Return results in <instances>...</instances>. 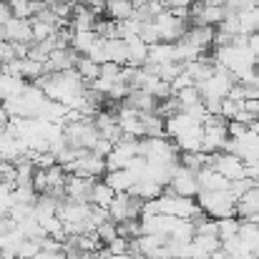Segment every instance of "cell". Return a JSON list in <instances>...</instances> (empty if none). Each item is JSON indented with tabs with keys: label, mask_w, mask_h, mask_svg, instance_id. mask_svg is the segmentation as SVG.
I'll use <instances>...</instances> for the list:
<instances>
[{
	"label": "cell",
	"mask_w": 259,
	"mask_h": 259,
	"mask_svg": "<svg viewBox=\"0 0 259 259\" xmlns=\"http://www.w3.org/2000/svg\"><path fill=\"white\" fill-rule=\"evenodd\" d=\"M196 204L209 219H217V222L237 217V199L227 189L224 191H199L196 194Z\"/></svg>",
	"instance_id": "obj_1"
},
{
	"label": "cell",
	"mask_w": 259,
	"mask_h": 259,
	"mask_svg": "<svg viewBox=\"0 0 259 259\" xmlns=\"http://www.w3.org/2000/svg\"><path fill=\"white\" fill-rule=\"evenodd\" d=\"M139 156H144L146 164H161V166L179 161L176 146H171L166 139H151V136L139 139Z\"/></svg>",
	"instance_id": "obj_2"
},
{
	"label": "cell",
	"mask_w": 259,
	"mask_h": 259,
	"mask_svg": "<svg viewBox=\"0 0 259 259\" xmlns=\"http://www.w3.org/2000/svg\"><path fill=\"white\" fill-rule=\"evenodd\" d=\"M98 131L93 126V118H83V121H76V123H66L63 126V141L66 146L71 149H88L98 141Z\"/></svg>",
	"instance_id": "obj_3"
},
{
	"label": "cell",
	"mask_w": 259,
	"mask_h": 259,
	"mask_svg": "<svg viewBox=\"0 0 259 259\" xmlns=\"http://www.w3.org/2000/svg\"><path fill=\"white\" fill-rule=\"evenodd\" d=\"M156 206H159V214H166V217H176V219H191L196 217L201 209L196 204V199H186V196H176L171 191H164V196L156 199Z\"/></svg>",
	"instance_id": "obj_4"
},
{
	"label": "cell",
	"mask_w": 259,
	"mask_h": 259,
	"mask_svg": "<svg viewBox=\"0 0 259 259\" xmlns=\"http://www.w3.org/2000/svg\"><path fill=\"white\" fill-rule=\"evenodd\" d=\"M154 25H156V33H159V43H176L184 38V33L189 30L186 20L176 18L171 10H161L156 18H154Z\"/></svg>",
	"instance_id": "obj_5"
},
{
	"label": "cell",
	"mask_w": 259,
	"mask_h": 259,
	"mask_svg": "<svg viewBox=\"0 0 259 259\" xmlns=\"http://www.w3.org/2000/svg\"><path fill=\"white\" fill-rule=\"evenodd\" d=\"M141 206H144V199H139L134 194H116L113 204L108 206V219L113 224L136 219V217H141Z\"/></svg>",
	"instance_id": "obj_6"
},
{
	"label": "cell",
	"mask_w": 259,
	"mask_h": 259,
	"mask_svg": "<svg viewBox=\"0 0 259 259\" xmlns=\"http://www.w3.org/2000/svg\"><path fill=\"white\" fill-rule=\"evenodd\" d=\"M206 169H214L217 174H222L227 181H237L244 176V161L234 154H224V151H217V154H209V166Z\"/></svg>",
	"instance_id": "obj_7"
},
{
	"label": "cell",
	"mask_w": 259,
	"mask_h": 259,
	"mask_svg": "<svg viewBox=\"0 0 259 259\" xmlns=\"http://www.w3.org/2000/svg\"><path fill=\"white\" fill-rule=\"evenodd\" d=\"M164 191H171L176 196H186V199H196V194H199L196 174L189 171V169H184V166H176L171 181H169V186H166Z\"/></svg>",
	"instance_id": "obj_8"
},
{
	"label": "cell",
	"mask_w": 259,
	"mask_h": 259,
	"mask_svg": "<svg viewBox=\"0 0 259 259\" xmlns=\"http://www.w3.org/2000/svg\"><path fill=\"white\" fill-rule=\"evenodd\" d=\"M96 179H86V176H76V174H66V199L76 201V204H88L91 201V189H93Z\"/></svg>",
	"instance_id": "obj_9"
},
{
	"label": "cell",
	"mask_w": 259,
	"mask_h": 259,
	"mask_svg": "<svg viewBox=\"0 0 259 259\" xmlns=\"http://www.w3.org/2000/svg\"><path fill=\"white\" fill-rule=\"evenodd\" d=\"M5 43H33V30H30V20H20V18H10L3 25V35Z\"/></svg>",
	"instance_id": "obj_10"
},
{
	"label": "cell",
	"mask_w": 259,
	"mask_h": 259,
	"mask_svg": "<svg viewBox=\"0 0 259 259\" xmlns=\"http://www.w3.org/2000/svg\"><path fill=\"white\" fill-rule=\"evenodd\" d=\"M121 106L134 108L136 113H156L159 101H156L151 93H146V91H131V93L123 98V103H121Z\"/></svg>",
	"instance_id": "obj_11"
},
{
	"label": "cell",
	"mask_w": 259,
	"mask_h": 259,
	"mask_svg": "<svg viewBox=\"0 0 259 259\" xmlns=\"http://www.w3.org/2000/svg\"><path fill=\"white\" fill-rule=\"evenodd\" d=\"M184 40H189L199 51H206L209 46H214V28L211 25H191L184 33Z\"/></svg>",
	"instance_id": "obj_12"
},
{
	"label": "cell",
	"mask_w": 259,
	"mask_h": 259,
	"mask_svg": "<svg viewBox=\"0 0 259 259\" xmlns=\"http://www.w3.org/2000/svg\"><path fill=\"white\" fill-rule=\"evenodd\" d=\"M134 10H136V0H106V15L108 20H116V23H123V20H131L134 18Z\"/></svg>",
	"instance_id": "obj_13"
},
{
	"label": "cell",
	"mask_w": 259,
	"mask_h": 259,
	"mask_svg": "<svg viewBox=\"0 0 259 259\" xmlns=\"http://www.w3.org/2000/svg\"><path fill=\"white\" fill-rule=\"evenodd\" d=\"M196 184H199V191H224L229 186V181L222 174H217L214 169L196 171Z\"/></svg>",
	"instance_id": "obj_14"
},
{
	"label": "cell",
	"mask_w": 259,
	"mask_h": 259,
	"mask_svg": "<svg viewBox=\"0 0 259 259\" xmlns=\"http://www.w3.org/2000/svg\"><path fill=\"white\" fill-rule=\"evenodd\" d=\"M139 121H141V128H144V136H151V139H166V121L156 113H139Z\"/></svg>",
	"instance_id": "obj_15"
},
{
	"label": "cell",
	"mask_w": 259,
	"mask_h": 259,
	"mask_svg": "<svg viewBox=\"0 0 259 259\" xmlns=\"http://www.w3.org/2000/svg\"><path fill=\"white\" fill-rule=\"evenodd\" d=\"M201 139H204L201 126H191V128H186L184 134H179V136L174 139V144H176V149H181V151H201Z\"/></svg>",
	"instance_id": "obj_16"
},
{
	"label": "cell",
	"mask_w": 259,
	"mask_h": 259,
	"mask_svg": "<svg viewBox=\"0 0 259 259\" xmlns=\"http://www.w3.org/2000/svg\"><path fill=\"white\" fill-rule=\"evenodd\" d=\"M116 199V191L106 184V181H96L93 189H91V206H98V209H108Z\"/></svg>",
	"instance_id": "obj_17"
},
{
	"label": "cell",
	"mask_w": 259,
	"mask_h": 259,
	"mask_svg": "<svg viewBox=\"0 0 259 259\" xmlns=\"http://www.w3.org/2000/svg\"><path fill=\"white\" fill-rule=\"evenodd\" d=\"M106 184L116 191V194H128L131 186L136 184L134 174L128 169H121V171H106Z\"/></svg>",
	"instance_id": "obj_18"
},
{
	"label": "cell",
	"mask_w": 259,
	"mask_h": 259,
	"mask_svg": "<svg viewBox=\"0 0 259 259\" xmlns=\"http://www.w3.org/2000/svg\"><path fill=\"white\" fill-rule=\"evenodd\" d=\"M8 5H10L13 18H20V20H30L40 8H46L43 0H8Z\"/></svg>",
	"instance_id": "obj_19"
},
{
	"label": "cell",
	"mask_w": 259,
	"mask_h": 259,
	"mask_svg": "<svg viewBox=\"0 0 259 259\" xmlns=\"http://www.w3.org/2000/svg\"><path fill=\"white\" fill-rule=\"evenodd\" d=\"M146 63H151V66L176 63V61H174V43H154V46H149Z\"/></svg>",
	"instance_id": "obj_20"
},
{
	"label": "cell",
	"mask_w": 259,
	"mask_h": 259,
	"mask_svg": "<svg viewBox=\"0 0 259 259\" xmlns=\"http://www.w3.org/2000/svg\"><path fill=\"white\" fill-rule=\"evenodd\" d=\"M126 46H128V61H126V66H131V68H141V66L146 63L149 46H146L144 40H139V35H136V38H128Z\"/></svg>",
	"instance_id": "obj_21"
},
{
	"label": "cell",
	"mask_w": 259,
	"mask_h": 259,
	"mask_svg": "<svg viewBox=\"0 0 259 259\" xmlns=\"http://www.w3.org/2000/svg\"><path fill=\"white\" fill-rule=\"evenodd\" d=\"M126 61H128V46H126V40H121V38L106 40V63L126 66Z\"/></svg>",
	"instance_id": "obj_22"
},
{
	"label": "cell",
	"mask_w": 259,
	"mask_h": 259,
	"mask_svg": "<svg viewBox=\"0 0 259 259\" xmlns=\"http://www.w3.org/2000/svg\"><path fill=\"white\" fill-rule=\"evenodd\" d=\"M128 194H134V196H139V199H144V201H151V199L164 196V186H159V184H154V181H149V179H139V181L131 186Z\"/></svg>",
	"instance_id": "obj_23"
},
{
	"label": "cell",
	"mask_w": 259,
	"mask_h": 259,
	"mask_svg": "<svg viewBox=\"0 0 259 259\" xmlns=\"http://www.w3.org/2000/svg\"><path fill=\"white\" fill-rule=\"evenodd\" d=\"M96 20H98V18L76 0V5H73V15H71V20H68V23L73 25V30H93V23H96Z\"/></svg>",
	"instance_id": "obj_24"
},
{
	"label": "cell",
	"mask_w": 259,
	"mask_h": 259,
	"mask_svg": "<svg viewBox=\"0 0 259 259\" xmlns=\"http://www.w3.org/2000/svg\"><path fill=\"white\" fill-rule=\"evenodd\" d=\"M98 40V35L93 30H73L71 35V48L78 53V56H86L88 51L93 48V43Z\"/></svg>",
	"instance_id": "obj_25"
},
{
	"label": "cell",
	"mask_w": 259,
	"mask_h": 259,
	"mask_svg": "<svg viewBox=\"0 0 259 259\" xmlns=\"http://www.w3.org/2000/svg\"><path fill=\"white\" fill-rule=\"evenodd\" d=\"M181 166L189 169V171H201L209 166V154L204 151H181Z\"/></svg>",
	"instance_id": "obj_26"
},
{
	"label": "cell",
	"mask_w": 259,
	"mask_h": 259,
	"mask_svg": "<svg viewBox=\"0 0 259 259\" xmlns=\"http://www.w3.org/2000/svg\"><path fill=\"white\" fill-rule=\"evenodd\" d=\"M237 20H239V28H242V33H244V35H252V33H257V30H259V5L242 10Z\"/></svg>",
	"instance_id": "obj_27"
},
{
	"label": "cell",
	"mask_w": 259,
	"mask_h": 259,
	"mask_svg": "<svg viewBox=\"0 0 259 259\" xmlns=\"http://www.w3.org/2000/svg\"><path fill=\"white\" fill-rule=\"evenodd\" d=\"M239 224H242V222H239L237 217H229V219H219V222H217V237H219V242L237 237V234H239Z\"/></svg>",
	"instance_id": "obj_28"
},
{
	"label": "cell",
	"mask_w": 259,
	"mask_h": 259,
	"mask_svg": "<svg viewBox=\"0 0 259 259\" xmlns=\"http://www.w3.org/2000/svg\"><path fill=\"white\" fill-rule=\"evenodd\" d=\"M76 73H78L86 83H91V81L98 78V66H96L91 58H86V56H78V61H76Z\"/></svg>",
	"instance_id": "obj_29"
},
{
	"label": "cell",
	"mask_w": 259,
	"mask_h": 259,
	"mask_svg": "<svg viewBox=\"0 0 259 259\" xmlns=\"http://www.w3.org/2000/svg\"><path fill=\"white\" fill-rule=\"evenodd\" d=\"M35 199H38V191L33 186H15L13 189V201L20 206H35Z\"/></svg>",
	"instance_id": "obj_30"
},
{
	"label": "cell",
	"mask_w": 259,
	"mask_h": 259,
	"mask_svg": "<svg viewBox=\"0 0 259 259\" xmlns=\"http://www.w3.org/2000/svg\"><path fill=\"white\" fill-rule=\"evenodd\" d=\"M174 98L181 103V111H186V108H191V106H196V103L201 101V96H199L196 86H189V88L176 91V93H174Z\"/></svg>",
	"instance_id": "obj_31"
},
{
	"label": "cell",
	"mask_w": 259,
	"mask_h": 259,
	"mask_svg": "<svg viewBox=\"0 0 259 259\" xmlns=\"http://www.w3.org/2000/svg\"><path fill=\"white\" fill-rule=\"evenodd\" d=\"M40 76H43V63H35L30 58L20 61V78L23 81H38Z\"/></svg>",
	"instance_id": "obj_32"
},
{
	"label": "cell",
	"mask_w": 259,
	"mask_h": 259,
	"mask_svg": "<svg viewBox=\"0 0 259 259\" xmlns=\"http://www.w3.org/2000/svg\"><path fill=\"white\" fill-rule=\"evenodd\" d=\"M254 186H257V181H252L249 176H242V179H237V181H229L227 191H229V194H232V196H234V199L239 201V199H242V196H244L247 191H252Z\"/></svg>",
	"instance_id": "obj_33"
},
{
	"label": "cell",
	"mask_w": 259,
	"mask_h": 259,
	"mask_svg": "<svg viewBox=\"0 0 259 259\" xmlns=\"http://www.w3.org/2000/svg\"><path fill=\"white\" fill-rule=\"evenodd\" d=\"M46 171V184H48V191L51 189H63L66 186V171L56 164V166H51V169H43Z\"/></svg>",
	"instance_id": "obj_34"
},
{
	"label": "cell",
	"mask_w": 259,
	"mask_h": 259,
	"mask_svg": "<svg viewBox=\"0 0 259 259\" xmlns=\"http://www.w3.org/2000/svg\"><path fill=\"white\" fill-rule=\"evenodd\" d=\"M96 237H98V242L106 247V244H111V242L118 237V229H116V224L108 219V222H103L101 227H96Z\"/></svg>",
	"instance_id": "obj_35"
},
{
	"label": "cell",
	"mask_w": 259,
	"mask_h": 259,
	"mask_svg": "<svg viewBox=\"0 0 259 259\" xmlns=\"http://www.w3.org/2000/svg\"><path fill=\"white\" fill-rule=\"evenodd\" d=\"M40 254V239H23L18 247V259H35Z\"/></svg>",
	"instance_id": "obj_36"
},
{
	"label": "cell",
	"mask_w": 259,
	"mask_h": 259,
	"mask_svg": "<svg viewBox=\"0 0 259 259\" xmlns=\"http://www.w3.org/2000/svg\"><path fill=\"white\" fill-rule=\"evenodd\" d=\"M116 229H118V237H123V239H128V242L141 237V227H139V222H136V219L121 222V224H116Z\"/></svg>",
	"instance_id": "obj_37"
},
{
	"label": "cell",
	"mask_w": 259,
	"mask_h": 259,
	"mask_svg": "<svg viewBox=\"0 0 259 259\" xmlns=\"http://www.w3.org/2000/svg\"><path fill=\"white\" fill-rule=\"evenodd\" d=\"M181 71H184V66H181V63H164V66H159L156 78H159V81H164V83H171Z\"/></svg>",
	"instance_id": "obj_38"
},
{
	"label": "cell",
	"mask_w": 259,
	"mask_h": 259,
	"mask_svg": "<svg viewBox=\"0 0 259 259\" xmlns=\"http://www.w3.org/2000/svg\"><path fill=\"white\" fill-rule=\"evenodd\" d=\"M30 30H33V43H43V40H48L56 33L51 25H46L40 20H30Z\"/></svg>",
	"instance_id": "obj_39"
},
{
	"label": "cell",
	"mask_w": 259,
	"mask_h": 259,
	"mask_svg": "<svg viewBox=\"0 0 259 259\" xmlns=\"http://www.w3.org/2000/svg\"><path fill=\"white\" fill-rule=\"evenodd\" d=\"M139 40H144L146 46H154V43H159V33H156V25H154V20H149V23H141V25H139Z\"/></svg>",
	"instance_id": "obj_40"
},
{
	"label": "cell",
	"mask_w": 259,
	"mask_h": 259,
	"mask_svg": "<svg viewBox=\"0 0 259 259\" xmlns=\"http://www.w3.org/2000/svg\"><path fill=\"white\" fill-rule=\"evenodd\" d=\"M239 111H242V103H237V101H232V98H224V101H222V108H219V116L229 123V121L237 118Z\"/></svg>",
	"instance_id": "obj_41"
},
{
	"label": "cell",
	"mask_w": 259,
	"mask_h": 259,
	"mask_svg": "<svg viewBox=\"0 0 259 259\" xmlns=\"http://www.w3.org/2000/svg\"><path fill=\"white\" fill-rule=\"evenodd\" d=\"M128 247H131V242H128V239H123V237H116L111 244H106V249H108V254H111V257L128 254Z\"/></svg>",
	"instance_id": "obj_42"
},
{
	"label": "cell",
	"mask_w": 259,
	"mask_h": 259,
	"mask_svg": "<svg viewBox=\"0 0 259 259\" xmlns=\"http://www.w3.org/2000/svg\"><path fill=\"white\" fill-rule=\"evenodd\" d=\"M121 68H123V66H116V63H101V66H98V78H106V81L113 83V81L118 78Z\"/></svg>",
	"instance_id": "obj_43"
},
{
	"label": "cell",
	"mask_w": 259,
	"mask_h": 259,
	"mask_svg": "<svg viewBox=\"0 0 259 259\" xmlns=\"http://www.w3.org/2000/svg\"><path fill=\"white\" fill-rule=\"evenodd\" d=\"M111 151H113V144H111V141H106V139H98V141L91 146V154H93V156H98V159H106Z\"/></svg>",
	"instance_id": "obj_44"
},
{
	"label": "cell",
	"mask_w": 259,
	"mask_h": 259,
	"mask_svg": "<svg viewBox=\"0 0 259 259\" xmlns=\"http://www.w3.org/2000/svg\"><path fill=\"white\" fill-rule=\"evenodd\" d=\"M169 86H171V93H176V91H181V88L194 86V81H191V76H189L186 71H181V73H179V76L174 78V81L169 83Z\"/></svg>",
	"instance_id": "obj_45"
},
{
	"label": "cell",
	"mask_w": 259,
	"mask_h": 259,
	"mask_svg": "<svg viewBox=\"0 0 259 259\" xmlns=\"http://www.w3.org/2000/svg\"><path fill=\"white\" fill-rule=\"evenodd\" d=\"M78 3H81L83 8H88V10H91L96 18H98V15L106 10V0H78Z\"/></svg>",
	"instance_id": "obj_46"
},
{
	"label": "cell",
	"mask_w": 259,
	"mask_h": 259,
	"mask_svg": "<svg viewBox=\"0 0 259 259\" xmlns=\"http://www.w3.org/2000/svg\"><path fill=\"white\" fill-rule=\"evenodd\" d=\"M10 18H13V13H10V5H8L5 0H0V25H5Z\"/></svg>",
	"instance_id": "obj_47"
},
{
	"label": "cell",
	"mask_w": 259,
	"mask_h": 259,
	"mask_svg": "<svg viewBox=\"0 0 259 259\" xmlns=\"http://www.w3.org/2000/svg\"><path fill=\"white\" fill-rule=\"evenodd\" d=\"M247 46H249V51H252V53L259 58V30H257V33H252V35L247 38Z\"/></svg>",
	"instance_id": "obj_48"
},
{
	"label": "cell",
	"mask_w": 259,
	"mask_h": 259,
	"mask_svg": "<svg viewBox=\"0 0 259 259\" xmlns=\"http://www.w3.org/2000/svg\"><path fill=\"white\" fill-rule=\"evenodd\" d=\"M8 123H10V116H8V113H5V108L0 106V134L8 128Z\"/></svg>",
	"instance_id": "obj_49"
},
{
	"label": "cell",
	"mask_w": 259,
	"mask_h": 259,
	"mask_svg": "<svg viewBox=\"0 0 259 259\" xmlns=\"http://www.w3.org/2000/svg\"><path fill=\"white\" fill-rule=\"evenodd\" d=\"M0 35H3V25H0ZM0 40H3V38H0Z\"/></svg>",
	"instance_id": "obj_50"
},
{
	"label": "cell",
	"mask_w": 259,
	"mask_h": 259,
	"mask_svg": "<svg viewBox=\"0 0 259 259\" xmlns=\"http://www.w3.org/2000/svg\"><path fill=\"white\" fill-rule=\"evenodd\" d=\"M43 3H56V0H43Z\"/></svg>",
	"instance_id": "obj_51"
},
{
	"label": "cell",
	"mask_w": 259,
	"mask_h": 259,
	"mask_svg": "<svg viewBox=\"0 0 259 259\" xmlns=\"http://www.w3.org/2000/svg\"><path fill=\"white\" fill-rule=\"evenodd\" d=\"M136 3H141V0H136Z\"/></svg>",
	"instance_id": "obj_52"
}]
</instances>
